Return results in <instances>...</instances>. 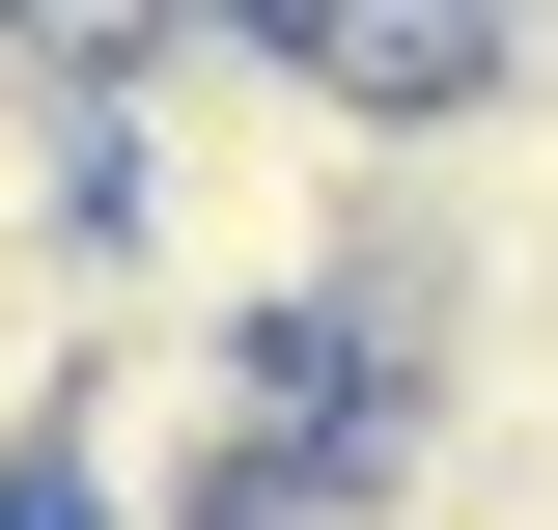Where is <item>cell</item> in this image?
<instances>
[{
	"label": "cell",
	"instance_id": "obj_2",
	"mask_svg": "<svg viewBox=\"0 0 558 530\" xmlns=\"http://www.w3.org/2000/svg\"><path fill=\"white\" fill-rule=\"evenodd\" d=\"M0 28H28V57H140L168 0H0Z\"/></svg>",
	"mask_w": 558,
	"mask_h": 530
},
{
	"label": "cell",
	"instance_id": "obj_1",
	"mask_svg": "<svg viewBox=\"0 0 558 530\" xmlns=\"http://www.w3.org/2000/svg\"><path fill=\"white\" fill-rule=\"evenodd\" d=\"M336 196H363V112L307 84V28H279V0H168L140 57H84V224H112L140 308H196V335H307Z\"/></svg>",
	"mask_w": 558,
	"mask_h": 530
}]
</instances>
